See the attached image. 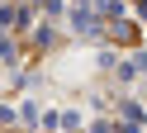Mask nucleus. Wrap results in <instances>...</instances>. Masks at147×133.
I'll use <instances>...</instances> for the list:
<instances>
[{"label": "nucleus", "instance_id": "nucleus-1", "mask_svg": "<svg viewBox=\"0 0 147 133\" xmlns=\"http://www.w3.org/2000/svg\"><path fill=\"white\" fill-rule=\"evenodd\" d=\"M71 24H76V29H81V33H95V19H90V14H86V10H76V14H71Z\"/></svg>", "mask_w": 147, "mask_h": 133}]
</instances>
